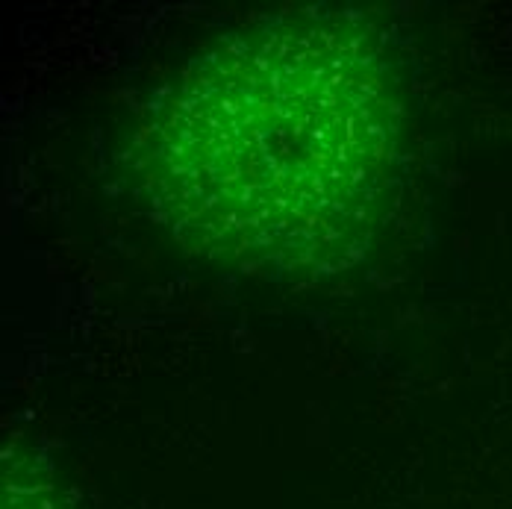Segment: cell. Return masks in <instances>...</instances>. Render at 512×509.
<instances>
[{
	"instance_id": "6da1fadb",
	"label": "cell",
	"mask_w": 512,
	"mask_h": 509,
	"mask_svg": "<svg viewBox=\"0 0 512 509\" xmlns=\"http://www.w3.org/2000/svg\"><path fill=\"white\" fill-rule=\"evenodd\" d=\"M407 118L398 53L371 15L289 9L174 71L130 139V183L183 251L262 280H324L383 230Z\"/></svg>"
},
{
	"instance_id": "7a4b0ae2",
	"label": "cell",
	"mask_w": 512,
	"mask_h": 509,
	"mask_svg": "<svg viewBox=\"0 0 512 509\" xmlns=\"http://www.w3.org/2000/svg\"><path fill=\"white\" fill-rule=\"evenodd\" d=\"M3 509H71V504L45 457L9 445L3 454Z\"/></svg>"
}]
</instances>
